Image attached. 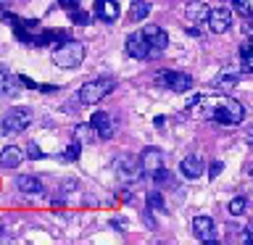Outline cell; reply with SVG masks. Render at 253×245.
I'll use <instances>...</instances> for the list:
<instances>
[{
    "label": "cell",
    "instance_id": "1",
    "mask_svg": "<svg viewBox=\"0 0 253 245\" xmlns=\"http://www.w3.org/2000/svg\"><path fill=\"white\" fill-rule=\"evenodd\" d=\"M82 61H84V45L74 37H69L66 42H61L53 50V63L61 69H77Z\"/></svg>",
    "mask_w": 253,
    "mask_h": 245
},
{
    "label": "cell",
    "instance_id": "2",
    "mask_svg": "<svg viewBox=\"0 0 253 245\" xmlns=\"http://www.w3.org/2000/svg\"><path fill=\"white\" fill-rule=\"evenodd\" d=\"M245 119V108L243 103H237L235 98H216V108H213L211 122L224 124V126H235Z\"/></svg>",
    "mask_w": 253,
    "mask_h": 245
},
{
    "label": "cell",
    "instance_id": "3",
    "mask_svg": "<svg viewBox=\"0 0 253 245\" xmlns=\"http://www.w3.org/2000/svg\"><path fill=\"white\" fill-rule=\"evenodd\" d=\"M114 87H116L114 79H92V82H84L82 90H79V103L95 106V103H100Z\"/></svg>",
    "mask_w": 253,
    "mask_h": 245
},
{
    "label": "cell",
    "instance_id": "4",
    "mask_svg": "<svg viewBox=\"0 0 253 245\" xmlns=\"http://www.w3.org/2000/svg\"><path fill=\"white\" fill-rule=\"evenodd\" d=\"M32 124V114L27 108H11L0 122V134H19Z\"/></svg>",
    "mask_w": 253,
    "mask_h": 245
},
{
    "label": "cell",
    "instance_id": "5",
    "mask_svg": "<svg viewBox=\"0 0 253 245\" xmlns=\"http://www.w3.org/2000/svg\"><path fill=\"white\" fill-rule=\"evenodd\" d=\"M156 82L161 87H169L171 92H190L193 90V77L185 71H158Z\"/></svg>",
    "mask_w": 253,
    "mask_h": 245
},
{
    "label": "cell",
    "instance_id": "6",
    "mask_svg": "<svg viewBox=\"0 0 253 245\" xmlns=\"http://www.w3.org/2000/svg\"><path fill=\"white\" fill-rule=\"evenodd\" d=\"M114 171H116V177L122 182H137L142 174H145L142 163L137 161V158H132V156H116Z\"/></svg>",
    "mask_w": 253,
    "mask_h": 245
},
{
    "label": "cell",
    "instance_id": "7",
    "mask_svg": "<svg viewBox=\"0 0 253 245\" xmlns=\"http://www.w3.org/2000/svg\"><path fill=\"white\" fill-rule=\"evenodd\" d=\"M150 53H153V47H150L145 32H132V35L126 37V55H129V58L142 61V58H148Z\"/></svg>",
    "mask_w": 253,
    "mask_h": 245
},
{
    "label": "cell",
    "instance_id": "8",
    "mask_svg": "<svg viewBox=\"0 0 253 245\" xmlns=\"http://www.w3.org/2000/svg\"><path fill=\"white\" fill-rule=\"evenodd\" d=\"M206 27H209L213 35H224V32L232 27V11H229V8H211Z\"/></svg>",
    "mask_w": 253,
    "mask_h": 245
},
{
    "label": "cell",
    "instance_id": "9",
    "mask_svg": "<svg viewBox=\"0 0 253 245\" xmlns=\"http://www.w3.org/2000/svg\"><path fill=\"white\" fill-rule=\"evenodd\" d=\"M140 163H142V169H145V174L153 177L156 171H161L166 166V156H164V150H158V148H145L140 153Z\"/></svg>",
    "mask_w": 253,
    "mask_h": 245
},
{
    "label": "cell",
    "instance_id": "10",
    "mask_svg": "<svg viewBox=\"0 0 253 245\" xmlns=\"http://www.w3.org/2000/svg\"><path fill=\"white\" fill-rule=\"evenodd\" d=\"M92 11H95V19H100L106 24H116L119 16H122V8H119L116 0H95Z\"/></svg>",
    "mask_w": 253,
    "mask_h": 245
},
{
    "label": "cell",
    "instance_id": "11",
    "mask_svg": "<svg viewBox=\"0 0 253 245\" xmlns=\"http://www.w3.org/2000/svg\"><path fill=\"white\" fill-rule=\"evenodd\" d=\"M193 235L201 243H216V224L211 216H195L193 219Z\"/></svg>",
    "mask_w": 253,
    "mask_h": 245
},
{
    "label": "cell",
    "instance_id": "12",
    "mask_svg": "<svg viewBox=\"0 0 253 245\" xmlns=\"http://www.w3.org/2000/svg\"><path fill=\"white\" fill-rule=\"evenodd\" d=\"M90 124L95 126L98 137H103V140H111V137H114V119H111V114H106V111H98V114H92Z\"/></svg>",
    "mask_w": 253,
    "mask_h": 245
},
{
    "label": "cell",
    "instance_id": "13",
    "mask_svg": "<svg viewBox=\"0 0 253 245\" xmlns=\"http://www.w3.org/2000/svg\"><path fill=\"white\" fill-rule=\"evenodd\" d=\"M209 13H211V8L201 3V0H190L187 8H185V16H187V24H206L209 21Z\"/></svg>",
    "mask_w": 253,
    "mask_h": 245
},
{
    "label": "cell",
    "instance_id": "14",
    "mask_svg": "<svg viewBox=\"0 0 253 245\" xmlns=\"http://www.w3.org/2000/svg\"><path fill=\"white\" fill-rule=\"evenodd\" d=\"M145 37H148V42H150V47H153V53H161L166 45H169V35H166V32L158 27V24H148L145 29Z\"/></svg>",
    "mask_w": 253,
    "mask_h": 245
},
{
    "label": "cell",
    "instance_id": "15",
    "mask_svg": "<svg viewBox=\"0 0 253 245\" xmlns=\"http://www.w3.org/2000/svg\"><path fill=\"white\" fill-rule=\"evenodd\" d=\"M179 171H182L185 179H198L203 174V161L198 156H185L182 163H179Z\"/></svg>",
    "mask_w": 253,
    "mask_h": 245
},
{
    "label": "cell",
    "instance_id": "16",
    "mask_svg": "<svg viewBox=\"0 0 253 245\" xmlns=\"http://www.w3.org/2000/svg\"><path fill=\"white\" fill-rule=\"evenodd\" d=\"M16 187H19L21 193H27V195H42L45 193L42 182H40L37 177H32V174H21V177H16Z\"/></svg>",
    "mask_w": 253,
    "mask_h": 245
},
{
    "label": "cell",
    "instance_id": "17",
    "mask_svg": "<svg viewBox=\"0 0 253 245\" xmlns=\"http://www.w3.org/2000/svg\"><path fill=\"white\" fill-rule=\"evenodd\" d=\"M27 153H21L16 145H5L3 150H0V166L3 169H16V166H21V158Z\"/></svg>",
    "mask_w": 253,
    "mask_h": 245
},
{
    "label": "cell",
    "instance_id": "18",
    "mask_svg": "<svg viewBox=\"0 0 253 245\" xmlns=\"http://www.w3.org/2000/svg\"><path fill=\"white\" fill-rule=\"evenodd\" d=\"M19 84H21L19 77H13L5 66H0V95H16Z\"/></svg>",
    "mask_w": 253,
    "mask_h": 245
},
{
    "label": "cell",
    "instance_id": "19",
    "mask_svg": "<svg viewBox=\"0 0 253 245\" xmlns=\"http://www.w3.org/2000/svg\"><path fill=\"white\" fill-rule=\"evenodd\" d=\"M237 82H240V74L237 71H221V74H216V79H213V87H216L219 92H229V90H235Z\"/></svg>",
    "mask_w": 253,
    "mask_h": 245
},
{
    "label": "cell",
    "instance_id": "20",
    "mask_svg": "<svg viewBox=\"0 0 253 245\" xmlns=\"http://www.w3.org/2000/svg\"><path fill=\"white\" fill-rule=\"evenodd\" d=\"M148 13H150V3H148V0H132L126 19H129L132 24H140V21L148 19Z\"/></svg>",
    "mask_w": 253,
    "mask_h": 245
},
{
    "label": "cell",
    "instance_id": "21",
    "mask_svg": "<svg viewBox=\"0 0 253 245\" xmlns=\"http://www.w3.org/2000/svg\"><path fill=\"white\" fill-rule=\"evenodd\" d=\"M240 58H243V71L253 74V40L240 47Z\"/></svg>",
    "mask_w": 253,
    "mask_h": 245
},
{
    "label": "cell",
    "instance_id": "22",
    "mask_svg": "<svg viewBox=\"0 0 253 245\" xmlns=\"http://www.w3.org/2000/svg\"><path fill=\"white\" fill-rule=\"evenodd\" d=\"M148 205H150L153 211H158V213H166V211H169V208H166V203H164V195L158 193V190H150V193H148Z\"/></svg>",
    "mask_w": 253,
    "mask_h": 245
},
{
    "label": "cell",
    "instance_id": "23",
    "mask_svg": "<svg viewBox=\"0 0 253 245\" xmlns=\"http://www.w3.org/2000/svg\"><path fill=\"white\" fill-rule=\"evenodd\" d=\"M92 129H95L92 124H79L77 129H74V140H79L82 145H87V142L95 137V132H92Z\"/></svg>",
    "mask_w": 253,
    "mask_h": 245
},
{
    "label": "cell",
    "instance_id": "24",
    "mask_svg": "<svg viewBox=\"0 0 253 245\" xmlns=\"http://www.w3.org/2000/svg\"><path fill=\"white\" fill-rule=\"evenodd\" d=\"M245 205H248V201H245L243 195L232 198V201H229V205H227L229 216H243V213H245Z\"/></svg>",
    "mask_w": 253,
    "mask_h": 245
},
{
    "label": "cell",
    "instance_id": "25",
    "mask_svg": "<svg viewBox=\"0 0 253 245\" xmlns=\"http://www.w3.org/2000/svg\"><path fill=\"white\" fill-rule=\"evenodd\" d=\"M71 21H74L77 27H87V24L92 21V16L87 11H79V8H77V11H71Z\"/></svg>",
    "mask_w": 253,
    "mask_h": 245
},
{
    "label": "cell",
    "instance_id": "26",
    "mask_svg": "<svg viewBox=\"0 0 253 245\" xmlns=\"http://www.w3.org/2000/svg\"><path fill=\"white\" fill-rule=\"evenodd\" d=\"M235 3V8L240 13H245V16H253V0H232Z\"/></svg>",
    "mask_w": 253,
    "mask_h": 245
},
{
    "label": "cell",
    "instance_id": "27",
    "mask_svg": "<svg viewBox=\"0 0 253 245\" xmlns=\"http://www.w3.org/2000/svg\"><path fill=\"white\" fill-rule=\"evenodd\" d=\"M24 153H27V158H32V161H40V158H42V150L37 148V142H27V150H24Z\"/></svg>",
    "mask_w": 253,
    "mask_h": 245
},
{
    "label": "cell",
    "instance_id": "28",
    "mask_svg": "<svg viewBox=\"0 0 253 245\" xmlns=\"http://www.w3.org/2000/svg\"><path fill=\"white\" fill-rule=\"evenodd\" d=\"M221 171H224V161H213V163L209 166V177H211V179H216Z\"/></svg>",
    "mask_w": 253,
    "mask_h": 245
},
{
    "label": "cell",
    "instance_id": "29",
    "mask_svg": "<svg viewBox=\"0 0 253 245\" xmlns=\"http://www.w3.org/2000/svg\"><path fill=\"white\" fill-rule=\"evenodd\" d=\"M79 150H82V142L74 140V142H71V148L66 150V158H71V161H74V158H79Z\"/></svg>",
    "mask_w": 253,
    "mask_h": 245
},
{
    "label": "cell",
    "instance_id": "30",
    "mask_svg": "<svg viewBox=\"0 0 253 245\" xmlns=\"http://www.w3.org/2000/svg\"><path fill=\"white\" fill-rule=\"evenodd\" d=\"M153 179L158 182V185H166V182H171V174L166 171V166H164L161 171H156V174H153Z\"/></svg>",
    "mask_w": 253,
    "mask_h": 245
},
{
    "label": "cell",
    "instance_id": "31",
    "mask_svg": "<svg viewBox=\"0 0 253 245\" xmlns=\"http://www.w3.org/2000/svg\"><path fill=\"white\" fill-rule=\"evenodd\" d=\"M58 5L66 8V11L71 13V11H77V8H79V0H58Z\"/></svg>",
    "mask_w": 253,
    "mask_h": 245
},
{
    "label": "cell",
    "instance_id": "32",
    "mask_svg": "<svg viewBox=\"0 0 253 245\" xmlns=\"http://www.w3.org/2000/svg\"><path fill=\"white\" fill-rule=\"evenodd\" d=\"M153 208H148V211H142V221H145V224L150 227V229H156V219H153V213H150Z\"/></svg>",
    "mask_w": 253,
    "mask_h": 245
},
{
    "label": "cell",
    "instance_id": "33",
    "mask_svg": "<svg viewBox=\"0 0 253 245\" xmlns=\"http://www.w3.org/2000/svg\"><path fill=\"white\" fill-rule=\"evenodd\" d=\"M243 240H245V243H253V221H251L248 227H245V235H243Z\"/></svg>",
    "mask_w": 253,
    "mask_h": 245
},
{
    "label": "cell",
    "instance_id": "34",
    "mask_svg": "<svg viewBox=\"0 0 253 245\" xmlns=\"http://www.w3.org/2000/svg\"><path fill=\"white\" fill-rule=\"evenodd\" d=\"M111 224L116 227V232H126V229H124V221H119V219H114V221H111Z\"/></svg>",
    "mask_w": 253,
    "mask_h": 245
},
{
    "label": "cell",
    "instance_id": "35",
    "mask_svg": "<svg viewBox=\"0 0 253 245\" xmlns=\"http://www.w3.org/2000/svg\"><path fill=\"white\" fill-rule=\"evenodd\" d=\"M248 174H251V177H253V161L248 163Z\"/></svg>",
    "mask_w": 253,
    "mask_h": 245
}]
</instances>
